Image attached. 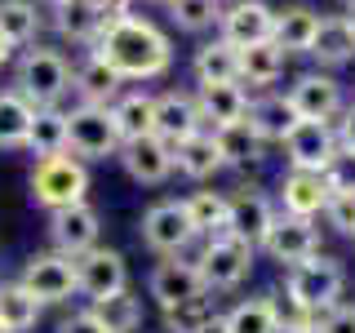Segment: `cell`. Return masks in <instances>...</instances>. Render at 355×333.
<instances>
[{
	"label": "cell",
	"mask_w": 355,
	"mask_h": 333,
	"mask_svg": "<svg viewBox=\"0 0 355 333\" xmlns=\"http://www.w3.org/2000/svg\"><path fill=\"white\" fill-rule=\"evenodd\" d=\"M311 58L320 67H342L355 58V27L347 14H329L320 18L315 27V40H311Z\"/></svg>",
	"instance_id": "cb8c5ba5"
},
{
	"label": "cell",
	"mask_w": 355,
	"mask_h": 333,
	"mask_svg": "<svg viewBox=\"0 0 355 333\" xmlns=\"http://www.w3.org/2000/svg\"><path fill=\"white\" fill-rule=\"evenodd\" d=\"M89 311L98 316V325L107 333H138L142 329V302H138V293H129V289L89 302Z\"/></svg>",
	"instance_id": "836d02e7"
},
{
	"label": "cell",
	"mask_w": 355,
	"mask_h": 333,
	"mask_svg": "<svg viewBox=\"0 0 355 333\" xmlns=\"http://www.w3.org/2000/svg\"><path fill=\"white\" fill-rule=\"evenodd\" d=\"M284 289L297 298V302L315 307V311H329L338 307L342 289H347V266L329 253H311V258L284 266Z\"/></svg>",
	"instance_id": "277c9868"
},
{
	"label": "cell",
	"mask_w": 355,
	"mask_h": 333,
	"mask_svg": "<svg viewBox=\"0 0 355 333\" xmlns=\"http://www.w3.org/2000/svg\"><path fill=\"white\" fill-rule=\"evenodd\" d=\"M0 333H5V329H0Z\"/></svg>",
	"instance_id": "db71d44e"
},
{
	"label": "cell",
	"mask_w": 355,
	"mask_h": 333,
	"mask_svg": "<svg viewBox=\"0 0 355 333\" xmlns=\"http://www.w3.org/2000/svg\"><path fill=\"white\" fill-rule=\"evenodd\" d=\"M173 169L182 173V178H191V182H209L218 169H227L222 164V151H218V142H214V133H191V138H182V142H173Z\"/></svg>",
	"instance_id": "603a6c76"
},
{
	"label": "cell",
	"mask_w": 355,
	"mask_h": 333,
	"mask_svg": "<svg viewBox=\"0 0 355 333\" xmlns=\"http://www.w3.org/2000/svg\"><path fill=\"white\" fill-rule=\"evenodd\" d=\"M329 196L333 191H329L324 173H315V169H288L280 178V209L293 218H320Z\"/></svg>",
	"instance_id": "d6986e66"
},
{
	"label": "cell",
	"mask_w": 355,
	"mask_h": 333,
	"mask_svg": "<svg viewBox=\"0 0 355 333\" xmlns=\"http://www.w3.org/2000/svg\"><path fill=\"white\" fill-rule=\"evenodd\" d=\"M191 71H196V85H231V80H240L236 44H227L222 36L205 40L196 49V58H191Z\"/></svg>",
	"instance_id": "484cf974"
},
{
	"label": "cell",
	"mask_w": 355,
	"mask_h": 333,
	"mask_svg": "<svg viewBox=\"0 0 355 333\" xmlns=\"http://www.w3.org/2000/svg\"><path fill=\"white\" fill-rule=\"evenodd\" d=\"M14 89L31 107H58L67 98V89H71V62L62 58V49L31 44L14 62Z\"/></svg>",
	"instance_id": "7a4b0ae2"
},
{
	"label": "cell",
	"mask_w": 355,
	"mask_h": 333,
	"mask_svg": "<svg viewBox=\"0 0 355 333\" xmlns=\"http://www.w3.org/2000/svg\"><path fill=\"white\" fill-rule=\"evenodd\" d=\"M76 284H80V293L89 298V302H98V298H107V293H120V289H129L125 253L94 244L89 253H80V258H76Z\"/></svg>",
	"instance_id": "4fadbf2b"
},
{
	"label": "cell",
	"mask_w": 355,
	"mask_h": 333,
	"mask_svg": "<svg viewBox=\"0 0 355 333\" xmlns=\"http://www.w3.org/2000/svg\"><path fill=\"white\" fill-rule=\"evenodd\" d=\"M347 18H351V27H355V9H351V14H347Z\"/></svg>",
	"instance_id": "f907efd6"
},
{
	"label": "cell",
	"mask_w": 355,
	"mask_h": 333,
	"mask_svg": "<svg viewBox=\"0 0 355 333\" xmlns=\"http://www.w3.org/2000/svg\"><path fill=\"white\" fill-rule=\"evenodd\" d=\"M98 236H103V218H98V209L89 205V200L49 214V244H53V253H62V258L89 253L98 244Z\"/></svg>",
	"instance_id": "9c48e42d"
},
{
	"label": "cell",
	"mask_w": 355,
	"mask_h": 333,
	"mask_svg": "<svg viewBox=\"0 0 355 333\" xmlns=\"http://www.w3.org/2000/svg\"><path fill=\"white\" fill-rule=\"evenodd\" d=\"M40 311H44V302L31 293L27 284H18V280H5V284H0V329H5V333L36 329Z\"/></svg>",
	"instance_id": "f546056e"
},
{
	"label": "cell",
	"mask_w": 355,
	"mask_h": 333,
	"mask_svg": "<svg viewBox=\"0 0 355 333\" xmlns=\"http://www.w3.org/2000/svg\"><path fill=\"white\" fill-rule=\"evenodd\" d=\"M27 151L36 160L67 151V111L62 107H36V120L27 129Z\"/></svg>",
	"instance_id": "d6a6232c"
},
{
	"label": "cell",
	"mask_w": 355,
	"mask_h": 333,
	"mask_svg": "<svg viewBox=\"0 0 355 333\" xmlns=\"http://www.w3.org/2000/svg\"><path fill=\"white\" fill-rule=\"evenodd\" d=\"M44 5H58V0H44Z\"/></svg>",
	"instance_id": "816d5d0a"
},
{
	"label": "cell",
	"mask_w": 355,
	"mask_h": 333,
	"mask_svg": "<svg viewBox=\"0 0 355 333\" xmlns=\"http://www.w3.org/2000/svg\"><path fill=\"white\" fill-rule=\"evenodd\" d=\"M187 205V218H191L196 236H218V231H227V196L222 191H191L182 200Z\"/></svg>",
	"instance_id": "d590c367"
},
{
	"label": "cell",
	"mask_w": 355,
	"mask_h": 333,
	"mask_svg": "<svg viewBox=\"0 0 355 333\" xmlns=\"http://www.w3.org/2000/svg\"><path fill=\"white\" fill-rule=\"evenodd\" d=\"M116 160L125 164V173L133 178V182H142V187H160L164 178L173 173V147L164 138H155V133H142V138L120 142Z\"/></svg>",
	"instance_id": "9a60e30c"
},
{
	"label": "cell",
	"mask_w": 355,
	"mask_h": 333,
	"mask_svg": "<svg viewBox=\"0 0 355 333\" xmlns=\"http://www.w3.org/2000/svg\"><path fill=\"white\" fill-rule=\"evenodd\" d=\"M271 27H275V9L266 0H231L218 18V36L227 44H236V49L271 40Z\"/></svg>",
	"instance_id": "2e32d148"
},
{
	"label": "cell",
	"mask_w": 355,
	"mask_h": 333,
	"mask_svg": "<svg viewBox=\"0 0 355 333\" xmlns=\"http://www.w3.org/2000/svg\"><path fill=\"white\" fill-rule=\"evenodd\" d=\"M85 196H89V164L80 155L62 151V155L36 160V169H31V200H36L44 214L67 209V205H80Z\"/></svg>",
	"instance_id": "3957f363"
},
{
	"label": "cell",
	"mask_w": 355,
	"mask_h": 333,
	"mask_svg": "<svg viewBox=\"0 0 355 333\" xmlns=\"http://www.w3.org/2000/svg\"><path fill=\"white\" fill-rule=\"evenodd\" d=\"M103 27H107V18L98 0H58L53 5V31L71 44H94L103 36Z\"/></svg>",
	"instance_id": "44dd1931"
},
{
	"label": "cell",
	"mask_w": 355,
	"mask_h": 333,
	"mask_svg": "<svg viewBox=\"0 0 355 333\" xmlns=\"http://www.w3.org/2000/svg\"><path fill=\"white\" fill-rule=\"evenodd\" d=\"M111 120H116L120 138H142V133H155V94L147 89H129L111 103Z\"/></svg>",
	"instance_id": "f1b7e54d"
},
{
	"label": "cell",
	"mask_w": 355,
	"mask_h": 333,
	"mask_svg": "<svg viewBox=\"0 0 355 333\" xmlns=\"http://www.w3.org/2000/svg\"><path fill=\"white\" fill-rule=\"evenodd\" d=\"M160 5H169V0H160Z\"/></svg>",
	"instance_id": "f5cc1de1"
},
{
	"label": "cell",
	"mask_w": 355,
	"mask_h": 333,
	"mask_svg": "<svg viewBox=\"0 0 355 333\" xmlns=\"http://www.w3.org/2000/svg\"><path fill=\"white\" fill-rule=\"evenodd\" d=\"M138 231H142V244H147L151 253H160V258H178V253H187V244L196 240V227H191V218H187L182 200H155L147 214H142Z\"/></svg>",
	"instance_id": "52a82bcc"
},
{
	"label": "cell",
	"mask_w": 355,
	"mask_h": 333,
	"mask_svg": "<svg viewBox=\"0 0 355 333\" xmlns=\"http://www.w3.org/2000/svg\"><path fill=\"white\" fill-rule=\"evenodd\" d=\"M98 5H103V18L107 22H120V18H133L138 0H98Z\"/></svg>",
	"instance_id": "bcb514c9"
},
{
	"label": "cell",
	"mask_w": 355,
	"mask_h": 333,
	"mask_svg": "<svg viewBox=\"0 0 355 333\" xmlns=\"http://www.w3.org/2000/svg\"><path fill=\"white\" fill-rule=\"evenodd\" d=\"M320 333H355V307L338 302V307L320 311Z\"/></svg>",
	"instance_id": "7bdbcfd3"
},
{
	"label": "cell",
	"mask_w": 355,
	"mask_h": 333,
	"mask_svg": "<svg viewBox=\"0 0 355 333\" xmlns=\"http://www.w3.org/2000/svg\"><path fill=\"white\" fill-rule=\"evenodd\" d=\"M200 333H227V320H222V316H214V320H209V325L200 329Z\"/></svg>",
	"instance_id": "c3c4849f"
},
{
	"label": "cell",
	"mask_w": 355,
	"mask_h": 333,
	"mask_svg": "<svg viewBox=\"0 0 355 333\" xmlns=\"http://www.w3.org/2000/svg\"><path fill=\"white\" fill-rule=\"evenodd\" d=\"M214 142H218V151H222V164H231V169H249V164H258L262 155H266V138L249 125V116L231 120V125H218L214 129Z\"/></svg>",
	"instance_id": "7402d4cb"
},
{
	"label": "cell",
	"mask_w": 355,
	"mask_h": 333,
	"mask_svg": "<svg viewBox=\"0 0 355 333\" xmlns=\"http://www.w3.org/2000/svg\"><path fill=\"white\" fill-rule=\"evenodd\" d=\"M324 218L333 231H342V236H355V196L351 191H333L329 205H324Z\"/></svg>",
	"instance_id": "b9f144b4"
},
{
	"label": "cell",
	"mask_w": 355,
	"mask_h": 333,
	"mask_svg": "<svg viewBox=\"0 0 355 333\" xmlns=\"http://www.w3.org/2000/svg\"><path fill=\"white\" fill-rule=\"evenodd\" d=\"M94 53L120 71V80H160L164 71L173 67V44L155 27L151 18H120V22H107L103 36L89 44Z\"/></svg>",
	"instance_id": "6da1fadb"
},
{
	"label": "cell",
	"mask_w": 355,
	"mask_h": 333,
	"mask_svg": "<svg viewBox=\"0 0 355 333\" xmlns=\"http://www.w3.org/2000/svg\"><path fill=\"white\" fill-rule=\"evenodd\" d=\"M271 298V311H275V329L280 333H320V311L315 307H306V302H297L293 293H266Z\"/></svg>",
	"instance_id": "74e56055"
},
{
	"label": "cell",
	"mask_w": 355,
	"mask_h": 333,
	"mask_svg": "<svg viewBox=\"0 0 355 333\" xmlns=\"http://www.w3.org/2000/svg\"><path fill=\"white\" fill-rule=\"evenodd\" d=\"M196 107H200L205 120H214V129L231 125V120L249 116V89L240 80H231V85H196Z\"/></svg>",
	"instance_id": "d4e9b609"
},
{
	"label": "cell",
	"mask_w": 355,
	"mask_h": 333,
	"mask_svg": "<svg viewBox=\"0 0 355 333\" xmlns=\"http://www.w3.org/2000/svg\"><path fill=\"white\" fill-rule=\"evenodd\" d=\"M280 147H284L288 169L324 173V164L338 155V129H333V120H297V125L284 133Z\"/></svg>",
	"instance_id": "30bf717a"
},
{
	"label": "cell",
	"mask_w": 355,
	"mask_h": 333,
	"mask_svg": "<svg viewBox=\"0 0 355 333\" xmlns=\"http://www.w3.org/2000/svg\"><path fill=\"white\" fill-rule=\"evenodd\" d=\"M147 289H151L155 302H160V311L182 307V302H196V298H209L205 280H200V266H196V262H187L182 253H178V258L155 262V271H151Z\"/></svg>",
	"instance_id": "5bb4252c"
},
{
	"label": "cell",
	"mask_w": 355,
	"mask_h": 333,
	"mask_svg": "<svg viewBox=\"0 0 355 333\" xmlns=\"http://www.w3.org/2000/svg\"><path fill=\"white\" fill-rule=\"evenodd\" d=\"M200 280H205L209 293H227V289H240L253 271V244H244L227 231L218 236H205V249H200Z\"/></svg>",
	"instance_id": "5b68a950"
},
{
	"label": "cell",
	"mask_w": 355,
	"mask_h": 333,
	"mask_svg": "<svg viewBox=\"0 0 355 333\" xmlns=\"http://www.w3.org/2000/svg\"><path fill=\"white\" fill-rule=\"evenodd\" d=\"M227 236H236L244 244H253V249H262V240H266V231L275 227V205H271V196L258 191V187H236V191L227 196Z\"/></svg>",
	"instance_id": "8fae6325"
},
{
	"label": "cell",
	"mask_w": 355,
	"mask_h": 333,
	"mask_svg": "<svg viewBox=\"0 0 355 333\" xmlns=\"http://www.w3.org/2000/svg\"><path fill=\"white\" fill-rule=\"evenodd\" d=\"M120 129L111 120V107H94V103H76L67 111V151L80 160H107L120 151Z\"/></svg>",
	"instance_id": "8992f818"
},
{
	"label": "cell",
	"mask_w": 355,
	"mask_h": 333,
	"mask_svg": "<svg viewBox=\"0 0 355 333\" xmlns=\"http://www.w3.org/2000/svg\"><path fill=\"white\" fill-rule=\"evenodd\" d=\"M342 5H347V14H351V9H355V0H342Z\"/></svg>",
	"instance_id": "681fc988"
},
{
	"label": "cell",
	"mask_w": 355,
	"mask_h": 333,
	"mask_svg": "<svg viewBox=\"0 0 355 333\" xmlns=\"http://www.w3.org/2000/svg\"><path fill=\"white\" fill-rule=\"evenodd\" d=\"M240 53V85H253V89H266L284 76V58L288 53L280 49L275 40H262V44H244Z\"/></svg>",
	"instance_id": "83f0119b"
},
{
	"label": "cell",
	"mask_w": 355,
	"mask_h": 333,
	"mask_svg": "<svg viewBox=\"0 0 355 333\" xmlns=\"http://www.w3.org/2000/svg\"><path fill=\"white\" fill-rule=\"evenodd\" d=\"M9 62H14V44L0 36V67H9Z\"/></svg>",
	"instance_id": "7dc6e473"
},
{
	"label": "cell",
	"mask_w": 355,
	"mask_h": 333,
	"mask_svg": "<svg viewBox=\"0 0 355 333\" xmlns=\"http://www.w3.org/2000/svg\"><path fill=\"white\" fill-rule=\"evenodd\" d=\"M218 311L209 298H196V302H182V307H169L164 311V333H200L214 320Z\"/></svg>",
	"instance_id": "ab89813d"
},
{
	"label": "cell",
	"mask_w": 355,
	"mask_h": 333,
	"mask_svg": "<svg viewBox=\"0 0 355 333\" xmlns=\"http://www.w3.org/2000/svg\"><path fill=\"white\" fill-rule=\"evenodd\" d=\"M333 129H338V147L342 151H355V103H347V111L338 116V125H333Z\"/></svg>",
	"instance_id": "f6af8a7d"
},
{
	"label": "cell",
	"mask_w": 355,
	"mask_h": 333,
	"mask_svg": "<svg viewBox=\"0 0 355 333\" xmlns=\"http://www.w3.org/2000/svg\"><path fill=\"white\" fill-rule=\"evenodd\" d=\"M205 129V116H200L196 107V94H155V138H164L173 147V142L191 138V133Z\"/></svg>",
	"instance_id": "ffe728a7"
},
{
	"label": "cell",
	"mask_w": 355,
	"mask_h": 333,
	"mask_svg": "<svg viewBox=\"0 0 355 333\" xmlns=\"http://www.w3.org/2000/svg\"><path fill=\"white\" fill-rule=\"evenodd\" d=\"M249 125L262 133L266 142H284V133L297 125V111L288 103V94H262L249 103Z\"/></svg>",
	"instance_id": "4dcf8cb0"
},
{
	"label": "cell",
	"mask_w": 355,
	"mask_h": 333,
	"mask_svg": "<svg viewBox=\"0 0 355 333\" xmlns=\"http://www.w3.org/2000/svg\"><path fill=\"white\" fill-rule=\"evenodd\" d=\"M227 333H280L275 329V311H271V298H244L227 311Z\"/></svg>",
	"instance_id": "8d00e7d4"
},
{
	"label": "cell",
	"mask_w": 355,
	"mask_h": 333,
	"mask_svg": "<svg viewBox=\"0 0 355 333\" xmlns=\"http://www.w3.org/2000/svg\"><path fill=\"white\" fill-rule=\"evenodd\" d=\"M262 249L271 253V258L280 262V266H293V262L311 258V253H320V227H315V218L280 214V218H275V227L266 231Z\"/></svg>",
	"instance_id": "e0dca14e"
},
{
	"label": "cell",
	"mask_w": 355,
	"mask_h": 333,
	"mask_svg": "<svg viewBox=\"0 0 355 333\" xmlns=\"http://www.w3.org/2000/svg\"><path fill=\"white\" fill-rule=\"evenodd\" d=\"M324 182H329V191H351L355 196V151H342L324 164Z\"/></svg>",
	"instance_id": "60d3db41"
},
{
	"label": "cell",
	"mask_w": 355,
	"mask_h": 333,
	"mask_svg": "<svg viewBox=\"0 0 355 333\" xmlns=\"http://www.w3.org/2000/svg\"><path fill=\"white\" fill-rule=\"evenodd\" d=\"M315 27H320V14H315V9H306V5H284V9H275L271 40L280 44L284 53H311Z\"/></svg>",
	"instance_id": "4316f807"
},
{
	"label": "cell",
	"mask_w": 355,
	"mask_h": 333,
	"mask_svg": "<svg viewBox=\"0 0 355 333\" xmlns=\"http://www.w3.org/2000/svg\"><path fill=\"white\" fill-rule=\"evenodd\" d=\"M120 85H125V80H120V71H116V67H111V62L103 58V53H94V49H89L85 58L71 67V89L80 94V103L111 107L120 94H125Z\"/></svg>",
	"instance_id": "ac0fdd59"
},
{
	"label": "cell",
	"mask_w": 355,
	"mask_h": 333,
	"mask_svg": "<svg viewBox=\"0 0 355 333\" xmlns=\"http://www.w3.org/2000/svg\"><path fill=\"white\" fill-rule=\"evenodd\" d=\"M18 284H27L44 307L67 302V298L80 293V284H76V258H62V253H53V249L49 253H31V258L22 262Z\"/></svg>",
	"instance_id": "ba28073f"
},
{
	"label": "cell",
	"mask_w": 355,
	"mask_h": 333,
	"mask_svg": "<svg viewBox=\"0 0 355 333\" xmlns=\"http://www.w3.org/2000/svg\"><path fill=\"white\" fill-rule=\"evenodd\" d=\"M169 18L178 22L182 31H214L218 18H222V0H169Z\"/></svg>",
	"instance_id": "f35d334b"
},
{
	"label": "cell",
	"mask_w": 355,
	"mask_h": 333,
	"mask_svg": "<svg viewBox=\"0 0 355 333\" xmlns=\"http://www.w3.org/2000/svg\"><path fill=\"white\" fill-rule=\"evenodd\" d=\"M0 36L14 49H27L40 36V9L36 0H0Z\"/></svg>",
	"instance_id": "e575fe53"
},
{
	"label": "cell",
	"mask_w": 355,
	"mask_h": 333,
	"mask_svg": "<svg viewBox=\"0 0 355 333\" xmlns=\"http://www.w3.org/2000/svg\"><path fill=\"white\" fill-rule=\"evenodd\" d=\"M31 120H36V107H31L18 89H0V151L27 147Z\"/></svg>",
	"instance_id": "1f68e13d"
},
{
	"label": "cell",
	"mask_w": 355,
	"mask_h": 333,
	"mask_svg": "<svg viewBox=\"0 0 355 333\" xmlns=\"http://www.w3.org/2000/svg\"><path fill=\"white\" fill-rule=\"evenodd\" d=\"M58 333H107L103 325H98V316L94 311H71V316L58 325Z\"/></svg>",
	"instance_id": "ee69618b"
},
{
	"label": "cell",
	"mask_w": 355,
	"mask_h": 333,
	"mask_svg": "<svg viewBox=\"0 0 355 333\" xmlns=\"http://www.w3.org/2000/svg\"><path fill=\"white\" fill-rule=\"evenodd\" d=\"M288 103L297 120H338L347 111V94H342V80H333L329 71H306L288 85Z\"/></svg>",
	"instance_id": "7c38bea8"
}]
</instances>
